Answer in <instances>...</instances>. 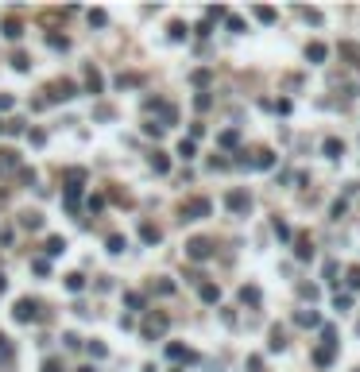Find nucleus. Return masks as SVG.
<instances>
[{
    "mask_svg": "<svg viewBox=\"0 0 360 372\" xmlns=\"http://www.w3.org/2000/svg\"><path fill=\"white\" fill-rule=\"evenodd\" d=\"M209 198H190L186 202V209H182V217H186V221H202V217H209Z\"/></svg>",
    "mask_w": 360,
    "mask_h": 372,
    "instance_id": "obj_1",
    "label": "nucleus"
},
{
    "mask_svg": "<svg viewBox=\"0 0 360 372\" xmlns=\"http://www.w3.org/2000/svg\"><path fill=\"white\" fill-rule=\"evenodd\" d=\"M186 256H190V260H209V256H213V244H209L205 237H198V240L186 244Z\"/></svg>",
    "mask_w": 360,
    "mask_h": 372,
    "instance_id": "obj_2",
    "label": "nucleus"
},
{
    "mask_svg": "<svg viewBox=\"0 0 360 372\" xmlns=\"http://www.w3.org/2000/svg\"><path fill=\"white\" fill-rule=\"evenodd\" d=\"M225 206H229L232 213H248V206H252V198H248L244 190H232L229 198H225Z\"/></svg>",
    "mask_w": 360,
    "mask_h": 372,
    "instance_id": "obj_3",
    "label": "nucleus"
},
{
    "mask_svg": "<svg viewBox=\"0 0 360 372\" xmlns=\"http://www.w3.org/2000/svg\"><path fill=\"white\" fill-rule=\"evenodd\" d=\"M159 333H167V318H163V314H155V318H147V322H144V337H147V341L159 337Z\"/></svg>",
    "mask_w": 360,
    "mask_h": 372,
    "instance_id": "obj_4",
    "label": "nucleus"
},
{
    "mask_svg": "<svg viewBox=\"0 0 360 372\" xmlns=\"http://www.w3.org/2000/svg\"><path fill=\"white\" fill-rule=\"evenodd\" d=\"M35 314H39V306H35L31 298H20V302H16V322H31Z\"/></svg>",
    "mask_w": 360,
    "mask_h": 372,
    "instance_id": "obj_5",
    "label": "nucleus"
},
{
    "mask_svg": "<svg viewBox=\"0 0 360 372\" xmlns=\"http://www.w3.org/2000/svg\"><path fill=\"white\" fill-rule=\"evenodd\" d=\"M74 93H78V86H74V82H55V93H51V101H70Z\"/></svg>",
    "mask_w": 360,
    "mask_h": 372,
    "instance_id": "obj_6",
    "label": "nucleus"
},
{
    "mask_svg": "<svg viewBox=\"0 0 360 372\" xmlns=\"http://www.w3.org/2000/svg\"><path fill=\"white\" fill-rule=\"evenodd\" d=\"M86 90H89V93H101V74H97L93 66L86 70Z\"/></svg>",
    "mask_w": 360,
    "mask_h": 372,
    "instance_id": "obj_7",
    "label": "nucleus"
},
{
    "mask_svg": "<svg viewBox=\"0 0 360 372\" xmlns=\"http://www.w3.org/2000/svg\"><path fill=\"white\" fill-rule=\"evenodd\" d=\"M341 151H345V144H341L337 136H329V140H325V155H329V159H337Z\"/></svg>",
    "mask_w": 360,
    "mask_h": 372,
    "instance_id": "obj_8",
    "label": "nucleus"
},
{
    "mask_svg": "<svg viewBox=\"0 0 360 372\" xmlns=\"http://www.w3.org/2000/svg\"><path fill=\"white\" fill-rule=\"evenodd\" d=\"M294 252H298V260H310V256H314V244H310V237H298V248H294Z\"/></svg>",
    "mask_w": 360,
    "mask_h": 372,
    "instance_id": "obj_9",
    "label": "nucleus"
},
{
    "mask_svg": "<svg viewBox=\"0 0 360 372\" xmlns=\"http://www.w3.org/2000/svg\"><path fill=\"white\" fill-rule=\"evenodd\" d=\"M167 357H171V360H194V353H190V349H182V345H171V349H167Z\"/></svg>",
    "mask_w": 360,
    "mask_h": 372,
    "instance_id": "obj_10",
    "label": "nucleus"
},
{
    "mask_svg": "<svg viewBox=\"0 0 360 372\" xmlns=\"http://www.w3.org/2000/svg\"><path fill=\"white\" fill-rule=\"evenodd\" d=\"M47 252H51V256H62V252H66V240H62V237H51V240H47Z\"/></svg>",
    "mask_w": 360,
    "mask_h": 372,
    "instance_id": "obj_11",
    "label": "nucleus"
},
{
    "mask_svg": "<svg viewBox=\"0 0 360 372\" xmlns=\"http://www.w3.org/2000/svg\"><path fill=\"white\" fill-rule=\"evenodd\" d=\"M151 167H155L159 175H167V167H171V163H167V155H163V151H155V155H151Z\"/></svg>",
    "mask_w": 360,
    "mask_h": 372,
    "instance_id": "obj_12",
    "label": "nucleus"
},
{
    "mask_svg": "<svg viewBox=\"0 0 360 372\" xmlns=\"http://www.w3.org/2000/svg\"><path fill=\"white\" fill-rule=\"evenodd\" d=\"M202 298H205V302H217V298H221V291H217L213 283H202Z\"/></svg>",
    "mask_w": 360,
    "mask_h": 372,
    "instance_id": "obj_13",
    "label": "nucleus"
},
{
    "mask_svg": "<svg viewBox=\"0 0 360 372\" xmlns=\"http://www.w3.org/2000/svg\"><path fill=\"white\" fill-rule=\"evenodd\" d=\"M16 167V151H0V171H12Z\"/></svg>",
    "mask_w": 360,
    "mask_h": 372,
    "instance_id": "obj_14",
    "label": "nucleus"
},
{
    "mask_svg": "<svg viewBox=\"0 0 360 372\" xmlns=\"http://www.w3.org/2000/svg\"><path fill=\"white\" fill-rule=\"evenodd\" d=\"M271 229H275V237H279V240H287V237H290V225H287V221H279V217H275Z\"/></svg>",
    "mask_w": 360,
    "mask_h": 372,
    "instance_id": "obj_15",
    "label": "nucleus"
},
{
    "mask_svg": "<svg viewBox=\"0 0 360 372\" xmlns=\"http://www.w3.org/2000/svg\"><path fill=\"white\" fill-rule=\"evenodd\" d=\"M306 59L321 62V59H325V47H321V43H310V51H306Z\"/></svg>",
    "mask_w": 360,
    "mask_h": 372,
    "instance_id": "obj_16",
    "label": "nucleus"
},
{
    "mask_svg": "<svg viewBox=\"0 0 360 372\" xmlns=\"http://www.w3.org/2000/svg\"><path fill=\"white\" fill-rule=\"evenodd\" d=\"M4 35H8V39H20V35H24V28H20L16 20H8V24H4Z\"/></svg>",
    "mask_w": 360,
    "mask_h": 372,
    "instance_id": "obj_17",
    "label": "nucleus"
},
{
    "mask_svg": "<svg viewBox=\"0 0 360 372\" xmlns=\"http://www.w3.org/2000/svg\"><path fill=\"white\" fill-rule=\"evenodd\" d=\"M178 155H182V159H194V140H182V144H178Z\"/></svg>",
    "mask_w": 360,
    "mask_h": 372,
    "instance_id": "obj_18",
    "label": "nucleus"
},
{
    "mask_svg": "<svg viewBox=\"0 0 360 372\" xmlns=\"http://www.w3.org/2000/svg\"><path fill=\"white\" fill-rule=\"evenodd\" d=\"M298 322H302V326H317V322H321V318H317L314 310H302V314H298Z\"/></svg>",
    "mask_w": 360,
    "mask_h": 372,
    "instance_id": "obj_19",
    "label": "nucleus"
},
{
    "mask_svg": "<svg viewBox=\"0 0 360 372\" xmlns=\"http://www.w3.org/2000/svg\"><path fill=\"white\" fill-rule=\"evenodd\" d=\"M140 237H144L147 244H155V240H159V229H151V225H144V229H140Z\"/></svg>",
    "mask_w": 360,
    "mask_h": 372,
    "instance_id": "obj_20",
    "label": "nucleus"
},
{
    "mask_svg": "<svg viewBox=\"0 0 360 372\" xmlns=\"http://www.w3.org/2000/svg\"><path fill=\"white\" fill-rule=\"evenodd\" d=\"M128 244H124V237H109V252H124Z\"/></svg>",
    "mask_w": 360,
    "mask_h": 372,
    "instance_id": "obj_21",
    "label": "nucleus"
},
{
    "mask_svg": "<svg viewBox=\"0 0 360 372\" xmlns=\"http://www.w3.org/2000/svg\"><path fill=\"white\" fill-rule=\"evenodd\" d=\"M271 163H275L271 151H259V155H256V167H271Z\"/></svg>",
    "mask_w": 360,
    "mask_h": 372,
    "instance_id": "obj_22",
    "label": "nucleus"
},
{
    "mask_svg": "<svg viewBox=\"0 0 360 372\" xmlns=\"http://www.w3.org/2000/svg\"><path fill=\"white\" fill-rule=\"evenodd\" d=\"M240 298H244V302H259V291H256V287H244V291H240Z\"/></svg>",
    "mask_w": 360,
    "mask_h": 372,
    "instance_id": "obj_23",
    "label": "nucleus"
},
{
    "mask_svg": "<svg viewBox=\"0 0 360 372\" xmlns=\"http://www.w3.org/2000/svg\"><path fill=\"white\" fill-rule=\"evenodd\" d=\"M348 287H352V291H360V268H348Z\"/></svg>",
    "mask_w": 360,
    "mask_h": 372,
    "instance_id": "obj_24",
    "label": "nucleus"
},
{
    "mask_svg": "<svg viewBox=\"0 0 360 372\" xmlns=\"http://www.w3.org/2000/svg\"><path fill=\"white\" fill-rule=\"evenodd\" d=\"M171 39H186V24H171Z\"/></svg>",
    "mask_w": 360,
    "mask_h": 372,
    "instance_id": "obj_25",
    "label": "nucleus"
},
{
    "mask_svg": "<svg viewBox=\"0 0 360 372\" xmlns=\"http://www.w3.org/2000/svg\"><path fill=\"white\" fill-rule=\"evenodd\" d=\"M24 225H28V229H39L43 221H39V213H24Z\"/></svg>",
    "mask_w": 360,
    "mask_h": 372,
    "instance_id": "obj_26",
    "label": "nucleus"
},
{
    "mask_svg": "<svg viewBox=\"0 0 360 372\" xmlns=\"http://www.w3.org/2000/svg\"><path fill=\"white\" fill-rule=\"evenodd\" d=\"M82 283H86L82 275H66V287H70V291H82Z\"/></svg>",
    "mask_w": 360,
    "mask_h": 372,
    "instance_id": "obj_27",
    "label": "nucleus"
},
{
    "mask_svg": "<svg viewBox=\"0 0 360 372\" xmlns=\"http://www.w3.org/2000/svg\"><path fill=\"white\" fill-rule=\"evenodd\" d=\"M283 345H287L283 341V329H271V349H283Z\"/></svg>",
    "mask_w": 360,
    "mask_h": 372,
    "instance_id": "obj_28",
    "label": "nucleus"
},
{
    "mask_svg": "<svg viewBox=\"0 0 360 372\" xmlns=\"http://www.w3.org/2000/svg\"><path fill=\"white\" fill-rule=\"evenodd\" d=\"M89 353H93V357H105V353H109V349H105L101 341H89Z\"/></svg>",
    "mask_w": 360,
    "mask_h": 372,
    "instance_id": "obj_29",
    "label": "nucleus"
},
{
    "mask_svg": "<svg viewBox=\"0 0 360 372\" xmlns=\"http://www.w3.org/2000/svg\"><path fill=\"white\" fill-rule=\"evenodd\" d=\"M124 302H128L132 310H140V306H144V298H140V295H124Z\"/></svg>",
    "mask_w": 360,
    "mask_h": 372,
    "instance_id": "obj_30",
    "label": "nucleus"
},
{
    "mask_svg": "<svg viewBox=\"0 0 360 372\" xmlns=\"http://www.w3.org/2000/svg\"><path fill=\"white\" fill-rule=\"evenodd\" d=\"M256 16L263 20V24H271V20H275V12H271V8H256Z\"/></svg>",
    "mask_w": 360,
    "mask_h": 372,
    "instance_id": "obj_31",
    "label": "nucleus"
},
{
    "mask_svg": "<svg viewBox=\"0 0 360 372\" xmlns=\"http://www.w3.org/2000/svg\"><path fill=\"white\" fill-rule=\"evenodd\" d=\"M12 105H16V101H12V97H8V93H0V113H8Z\"/></svg>",
    "mask_w": 360,
    "mask_h": 372,
    "instance_id": "obj_32",
    "label": "nucleus"
},
{
    "mask_svg": "<svg viewBox=\"0 0 360 372\" xmlns=\"http://www.w3.org/2000/svg\"><path fill=\"white\" fill-rule=\"evenodd\" d=\"M43 372H62V364H58V360H47V364H43Z\"/></svg>",
    "mask_w": 360,
    "mask_h": 372,
    "instance_id": "obj_33",
    "label": "nucleus"
},
{
    "mask_svg": "<svg viewBox=\"0 0 360 372\" xmlns=\"http://www.w3.org/2000/svg\"><path fill=\"white\" fill-rule=\"evenodd\" d=\"M4 287H8V283H4V275H0V291H4Z\"/></svg>",
    "mask_w": 360,
    "mask_h": 372,
    "instance_id": "obj_34",
    "label": "nucleus"
}]
</instances>
